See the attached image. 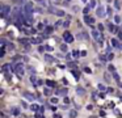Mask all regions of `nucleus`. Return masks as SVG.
Masks as SVG:
<instances>
[{"instance_id":"2eb2a0df","label":"nucleus","mask_w":122,"mask_h":118,"mask_svg":"<svg viewBox=\"0 0 122 118\" xmlns=\"http://www.w3.org/2000/svg\"><path fill=\"white\" fill-rule=\"evenodd\" d=\"M76 92H77L79 94H84V93H85V91H84L83 88H77V89H76Z\"/></svg>"},{"instance_id":"39448f33","label":"nucleus","mask_w":122,"mask_h":118,"mask_svg":"<svg viewBox=\"0 0 122 118\" xmlns=\"http://www.w3.org/2000/svg\"><path fill=\"white\" fill-rule=\"evenodd\" d=\"M3 16H8L9 13H11V7L9 5H4V8H3Z\"/></svg>"},{"instance_id":"aec40b11","label":"nucleus","mask_w":122,"mask_h":118,"mask_svg":"<svg viewBox=\"0 0 122 118\" xmlns=\"http://www.w3.org/2000/svg\"><path fill=\"white\" fill-rule=\"evenodd\" d=\"M72 54H74V56L76 58V56H79V51H77V50H75L74 52H72Z\"/></svg>"},{"instance_id":"72a5a7b5","label":"nucleus","mask_w":122,"mask_h":118,"mask_svg":"<svg viewBox=\"0 0 122 118\" xmlns=\"http://www.w3.org/2000/svg\"><path fill=\"white\" fill-rule=\"evenodd\" d=\"M66 1H71V0H66Z\"/></svg>"},{"instance_id":"c85d7f7f","label":"nucleus","mask_w":122,"mask_h":118,"mask_svg":"<svg viewBox=\"0 0 122 118\" xmlns=\"http://www.w3.org/2000/svg\"><path fill=\"white\" fill-rule=\"evenodd\" d=\"M79 54H81V56H85V54H87V52H85L84 50H83V51H81V52H79Z\"/></svg>"},{"instance_id":"20e7f679","label":"nucleus","mask_w":122,"mask_h":118,"mask_svg":"<svg viewBox=\"0 0 122 118\" xmlns=\"http://www.w3.org/2000/svg\"><path fill=\"white\" fill-rule=\"evenodd\" d=\"M63 37H64V39H66V42H72L74 41V37H72L68 31H66V33L63 34Z\"/></svg>"},{"instance_id":"4468645a","label":"nucleus","mask_w":122,"mask_h":118,"mask_svg":"<svg viewBox=\"0 0 122 118\" xmlns=\"http://www.w3.org/2000/svg\"><path fill=\"white\" fill-rule=\"evenodd\" d=\"M98 89H100V91H106V87L104 85V84H98Z\"/></svg>"},{"instance_id":"f8f14e48","label":"nucleus","mask_w":122,"mask_h":118,"mask_svg":"<svg viewBox=\"0 0 122 118\" xmlns=\"http://www.w3.org/2000/svg\"><path fill=\"white\" fill-rule=\"evenodd\" d=\"M113 76H114V80H116L117 83L119 84V76H118V73H117L116 71H114V72H113Z\"/></svg>"},{"instance_id":"dca6fc26","label":"nucleus","mask_w":122,"mask_h":118,"mask_svg":"<svg viewBox=\"0 0 122 118\" xmlns=\"http://www.w3.org/2000/svg\"><path fill=\"white\" fill-rule=\"evenodd\" d=\"M15 3H16V4H19V5H21V4H24L25 3V0H13Z\"/></svg>"},{"instance_id":"6e6552de","label":"nucleus","mask_w":122,"mask_h":118,"mask_svg":"<svg viewBox=\"0 0 122 118\" xmlns=\"http://www.w3.org/2000/svg\"><path fill=\"white\" fill-rule=\"evenodd\" d=\"M112 45H113L114 47H119V42H118V39L112 38Z\"/></svg>"},{"instance_id":"2f4dec72","label":"nucleus","mask_w":122,"mask_h":118,"mask_svg":"<svg viewBox=\"0 0 122 118\" xmlns=\"http://www.w3.org/2000/svg\"><path fill=\"white\" fill-rule=\"evenodd\" d=\"M3 8H4V5H3V4H0V13L3 12Z\"/></svg>"},{"instance_id":"7ed1b4c3","label":"nucleus","mask_w":122,"mask_h":118,"mask_svg":"<svg viewBox=\"0 0 122 118\" xmlns=\"http://www.w3.org/2000/svg\"><path fill=\"white\" fill-rule=\"evenodd\" d=\"M84 21L88 24V25H92V24H95V18H93V17H89L88 15H85V17H84Z\"/></svg>"},{"instance_id":"a211bd4d","label":"nucleus","mask_w":122,"mask_h":118,"mask_svg":"<svg viewBox=\"0 0 122 118\" xmlns=\"http://www.w3.org/2000/svg\"><path fill=\"white\" fill-rule=\"evenodd\" d=\"M13 114H15V115H19V114H20V109H15V110H13Z\"/></svg>"},{"instance_id":"9b49d317","label":"nucleus","mask_w":122,"mask_h":118,"mask_svg":"<svg viewBox=\"0 0 122 118\" xmlns=\"http://www.w3.org/2000/svg\"><path fill=\"white\" fill-rule=\"evenodd\" d=\"M91 9V8H96V0H91L89 1V7H88Z\"/></svg>"},{"instance_id":"412c9836","label":"nucleus","mask_w":122,"mask_h":118,"mask_svg":"<svg viewBox=\"0 0 122 118\" xmlns=\"http://www.w3.org/2000/svg\"><path fill=\"white\" fill-rule=\"evenodd\" d=\"M68 25H70V20H68V21H66V22L63 24V26H64V28H68Z\"/></svg>"},{"instance_id":"b1692460","label":"nucleus","mask_w":122,"mask_h":118,"mask_svg":"<svg viewBox=\"0 0 122 118\" xmlns=\"http://www.w3.org/2000/svg\"><path fill=\"white\" fill-rule=\"evenodd\" d=\"M116 8H117V9H119V3H118V0H116Z\"/></svg>"},{"instance_id":"393cba45","label":"nucleus","mask_w":122,"mask_h":118,"mask_svg":"<svg viewBox=\"0 0 122 118\" xmlns=\"http://www.w3.org/2000/svg\"><path fill=\"white\" fill-rule=\"evenodd\" d=\"M83 12H84V15H87V13H88V12H89V8H85V9H84V10H83Z\"/></svg>"},{"instance_id":"ddd939ff","label":"nucleus","mask_w":122,"mask_h":118,"mask_svg":"<svg viewBox=\"0 0 122 118\" xmlns=\"http://www.w3.org/2000/svg\"><path fill=\"white\" fill-rule=\"evenodd\" d=\"M114 22H116V24H119V22H121V17H119L118 15L114 16Z\"/></svg>"},{"instance_id":"c756f323","label":"nucleus","mask_w":122,"mask_h":118,"mask_svg":"<svg viewBox=\"0 0 122 118\" xmlns=\"http://www.w3.org/2000/svg\"><path fill=\"white\" fill-rule=\"evenodd\" d=\"M49 93H50V91H49V89H47V88H46V89H45V94H46V96H47V94H49Z\"/></svg>"},{"instance_id":"cd10ccee","label":"nucleus","mask_w":122,"mask_h":118,"mask_svg":"<svg viewBox=\"0 0 122 118\" xmlns=\"http://www.w3.org/2000/svg\"><path fill=\"white\" fill-rule=\"evenodd\" d=\"M68 102H70V100L67 97H64V104H68Z\"/></svg>"},{"instance_id":"423d86ee","label":"nucleus","mask_w":122,"mask_h":118,"mask_svg":"<svg viewBox=\"0 0 122 118\" xmlns=\"http://www.w3.org/2000/svg\"><path fill=\"white\" fill-rule=\"evenodd\" d=\"M24 97L26 100H29V101H34V96H33L32 93H29V92H25L24 93Z\"/></svg>"},{"instance_id":"6ab92c4d","label":"nucleus","mask_w":122,"mask_h":118,"mask_svg":"<svg viewBox=\"0 0 122 118\" xmlns=\"http://www.w3.org/2000/svg\"><path fill=\"white\" fill-rule=\"evenodd\" d=\"M98 30H100V31L104 30V25H102V24H98Z\"/></svg>"},{"instance_id":"a878e982","label":"nucleus","mask_w":122,"mask_h":118,"mask_svg":"<svg viewBox=\"0 0 122 118\" xmlns=\"http://www.w3.org/2000/svg\"><path fill=\"white\" fill-rule=\"evenodd\" d=\"M109 29H110V30H114V25H113V24H110V25H109Z\"/></svg>"},{"instance_id":"0eeeda50","label":"nucleus","mask_w":122,"mask_h":118,"mask_svg":"<svg viewBox=\"0 0 122 118\" xmlns=\"http://www.w3.org/2000/svg\"><path fill=\"white\" fill-rule=\"evenodd\" d=\"M68 115H70V118H76V117H77V112L72 109V110H70Z\"/></svg>"},{"instance_id":"f257e3e1","label":"nucleus","mask_w":122,"mask_h":118,"mask_svg":"<svg viewBox=\"0 0 122 118\" xmlns=\"http://www.w3.org/2000/svg\"><path fill=\"white\" fill-rule=\"evenodd\" d=\"M13 70L16 71V73H19L20 76L24 75V70H22V64H21V63H17V64H15V66H13Z\"/></svg>"},{"instance_id":"f704fd0d","label":"nucleus","mask_w":122,"mask_h":118,"mask_svg":"<svg viewBox=\"0 0 122 118\" xmlns=\"http://www.w3.org/2000/svg\"><path fill=\"white\" fill-rule=\"evenodd\" d=\"M109 1H110V0H109Z\"/></svg>"},{"instance_id":"bb28decb","label":"nucleus","mask_w":122,"mask_h":118,"mask_svg":"<svg viewBox=\"0 0 122 118\" xmlns=\"http://www.w3.org/2000/svg\"><path fill=\"white\" fill-rule=\"evenodd\" d=\"M109 70H110V71H113V72L116 71V70H114V67H113V64H112V66H109Z\"/></svg>"},{"instance_id":"1a4fd4ad","label":"nucleus","mask_w":122,"mask_h":118,"mask_svg":"<svg viewBox=\"0 0 122 118\" xmlns=\"http://www.w3.org/2000/svg\"><path fill=\"white\" fill-rule=\"evenodd\" d=\"M92 37H93L95 39H98V38H100V36H98V31H97V30H93V31H92Z\"/></svg>"},{"instance_id":"9d476101","label":"nucleus","mask_w":122,"mask_h":118,"mask_svg":"<svg viewBox=\"0 0 122 118\" xmlns=\"http://www.w3.org/2000/svg\"><path fill=\"white\" fill-rule=\"evenodd\" d=\"M55 15L59 16V17H63V16H64V12H63L62 9H59V10H55Z\"/></svg>"},{"instance_id":"f03ea898","label":"nucleus","mask_w":122,"mask_h":118,"mask_svg":"<svg viewBox=\"0 0 122 118\" xmlns=\"http://www.w3.org/2000/svg\"><path fill=\"white\" fill-rule=\"evenodd\" d=\"M96 15H97L98 17H104V16L106 15V13H105V8H104V7H98V8H97V12H96Z\"/></svg>"},{"instance_id":"5701e85b","label":"nucleus","mask_w":122,"mask_h":118,"mask_svg":"<svg viewBox=\"0 0 122 118\" xmlns=\"http://www.w3.org/2000/svg\"><path fill=\"white\" fill-rule=\"evenodd\" d=\"M61 49L63 50V51H66V50H67V46H66V45H62V47H61Z\"/></svg>"},{"instance_id":"f3484780","label":"nucleus","mask_w":122,"mask_h":118,"mask_svg":"<svg viewBox=\"0 0 122 118\" xmlns=\"http://www.w3.org/2000/svg\"><path fill=\"white\" fill-rule=\"evenodd\" d=\"M50 101H51V104H58V98H56V97H53Z\"/></svg>"},{"instance_id":"7c9ffc66","label":"nucleus","mask_w":122,"mask_h":118,"mask_svg":"<svg viewBox=\"0 0 122 118\" xmlns=\"http://www.w3.org/2000/svg\"><path fill=\"white\" fill-rule=\"evenodd\" d=\"M32 109H33V110H37V109H38V106H37V105H33Z\"/></svg>"},{"instance_id":"473e14b6","label":"nucleus","mask_w":122,"mask_h":118,"mask_svg":"<svg viewBox=\"0 0 122 118\" xmlns=\"http://www.w3.org/2000/svg\"><path fill=\"white\" fill-rule=\"evenodd\" d=\"M108 15H112V8H108Z\"/></svg>"},{"instance_id":"4be33fe9","label":"nucleus","mask_w":122,"mask_h":118,"mask_svg":"<svg viewBox=\"0 0 122 118\" xmlns=\"http://www.w3.org/2000/svg\"><path fill=\"white\" fill-rule=\"evenodd\" d=\"M45 58H46V60H50V62H51V60H53V58H51L50 55H46Z\"/></svg>"}]
</instances>
